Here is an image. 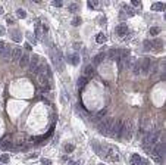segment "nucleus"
<instances>
[{
    "label": "nucleus",
    "instance_id": "obj_46",
    "mask_svg": "<svg viewBox=\"0 0 166 165\" xmlns=\"http://www.w3.org/2000/svg\"><path fill=\"white\" fill-rule=\"evenodd\" d=\"M38 155H40V153H38V152H35V153H32V155H31V158H37Z\"/></svg>",
    "mask_w": 166,
    "mask_h": 165
},
{
    "label": "nucleus",
    "instance_id": "obj_29",
    "mask_svg": "<svg viewBox=\"0 0 166 165\" xmlns=\"http://www.w3.org/2000/svg\"><path fill=\"white\" fill-rule=\"evenodd\" d=\"M159 32H160V28H159V27L150 28V35H153V37H154V35H157Z\"/></svg>",
    "mask_w": 166,
    "mask_h": 165
},
{
    "label": "nucleus",
    "instance_id": "obj_19",
    "mask_svg": "<svg viewBox=\"0 0 166 165\" xmlns=\"http://www.w3.org/2000/svg\"><path fill=\"white\" fill-rule=\"evenodd\" d=\"M96 41H97L99 44H103V43L106 41V35H104L103 32H99V34L96 35Z\"/></svg>",
    "mask_w": 166,
    "mask_h": 165
},
{
    "label": "nucleus",
    "instance_id": "obj_4",
    "mask_svg": "<svg viewBox=\"0 0 166 165\" xmlns=\"http://www.w3.org/2000/svg\"><path fill=\"white\" fill-rule=\"evenodd\" d=\"M132 131H134V125H132V121H124V125H122V133H121V138H131L132 137Z\"/></svg>",
    "mask_w": 166,
    "mask_h": 165
},
{
    "label": "nucleus",
    "instance_id": "obj_2",
    "mask_svg": "<svg viewBox=\"0 0 166 165\" xmlns=\"http://www.w3.org/2000/svg\"><path fill=\"white\" fill-rule=\"evenodd\" d=\"M103 156H107L110 161H119V150H118V147H115V146H106V149L103 150Z\"/></svg>",
    "mask_w": 166,
    "mask_h": 165
},
{
    "label": "nucleus",
    "instance_id": "obj_43",
    "mask_svg": "<svg viewBox=\"0 0 166 165\" xmlns=\"http://www.w3.org/2000/svg\"><path fill=\"white\" fill-rule=\"evenodd\" d=\"M13 22H15V21H13V19H12V18H7V24H9V25H12V24H13Z\"/></svg>",
    "mask_w": 166,
    "mask_h": 165
},
{
    "label": "nucleus",
    "instance_id": "obj_9",
    "mask_svg": "<svg viewBox=\"0 0 166 165\" xmlns=\"http://www.w3.org/2000/svg\"><path fill=\"white\" fill-rule=\"evenodd\" d=\"M80 55L78 53H72V55H68V62L71 63V65H78L80 63Z\"/></svg>",
    "mask_w": 166,
    "mask_h": 165
},
{
    "label": "nucleus",
    "instance_id": "obj_12",
    "mask_svg": "<svg viewBox=\"0 0 166 165\" xmlns=\"http://www.w3.org/2000/svg\"><path fill=\"white\" fill-rule=\"evenodd\" d=\"M18 62H19V66L21 68H27L28 65H29V57H28V55H22Z\"/></svg>",
    "mask_w": 166,
    "mask_h": 165
},
{
    "label": "nucleus",
    "instance_id": "obj_47",
    "mask_svg": "<svg viewBox=\"0 0 166 165\" xmlns=\"http://www.w3.org/2000/svg\"><path fill=\"white\" fill-rule=\"evenodd\" d=\"M1 13H3V7L0 6V15H1Z\"/></svg>",
    "mask_w": 166,
    "mask_h": 165
},
{
    "label": "nucleus",
    "instance_id": "obj_17",
    "mask_svg": "<svg viewBox=\"0 0 166 165\" xmlns=\"http://www.w3.org/2000/svg\"><path fill=\"white\" fill-rule=\"evenodd\" d=\"M165 9V4H163V1H157V3H154V4H151V10H163Z\"/></svg>",
    "mask_w": 166,
    "mask_h": 165
},
{
    "label": "nucleus",
    "instance_id": "obj_20",
    "mask_svg": "<svg viewBox=\"0 0 166 165\" xmlns=\"http://www.w3.org/2000/svg\"><path fill=\"white\" fill-rule=\"evenodd\" d=\"M151 43H153V49L156 47V50H162V47H163V41H162V40L157 38V40H154V41H151Z\"/></svg>",
    "mask_w": 166,
    "mask_h": 165
},
{
    "label": "nucleus",
    "instance_id": "obj_5",
    "mask_svg": "<svg viewBox=\"0 0 166 165\" xmlns=\"http://www.w3.org/2000/svg\"><path fill=\"white\" fill-rule=\"evenodd\" d=\"M150 69H151V59L150 57H143L140 60V74L148 75Z\"/></svg>",
    "mask_w": 166,
    "mask_h": 165
},
{
    "label": "nucleus",
    "instance_id": "obj_48",
    "mask_svg": "<svg viewBox=\"0 0 166 165\" xmlns=\"http://www.w3.org/2000/svg\"><path fill=\"white\" fill-rule=\"evenodd\" d=\"M99 165H104V164H99Z\"/></svg>",
    "mask_w": 166,
    "mask_h": 165
},
{
    "label": "nucleus",
    "instance_id": "obj_14",
    "mask_svg": "<svg viewBox=\"0 0 166 165\" xmlns=\"http://www.w3.org/2000/svg\"><path fill=\"white\" fill-rule=\"evenodd\" d=\"M119 55H121V50L116 49V47H112L110 50H109V53H107V57L109 59H116Z\"/></svg>",
    "mask_w": 166,
    "mask_h": 165
},
{
    "label": "nucleus",
    "instance_id": "obj_11",
    "mask_svg": "<svg viewBox=\"0 0 166 165\" xmlns=\"http://www.w3.org/2000/svg\"><path fill=\"white\" fill-rule=\"evenodd\" d=\"M10 35H12V40H13V41H16V43H19V41L22 40V38H21V37H22V35H21V32H19L18 29H15V28H13V29H10Z\"/></svg>",
    "mask_w": 166,
    "mask_h": 165
},
{
    "label": "nucleus",
    "instance_id": "obj_44",
    "mask_svg": "<svg viewBox=\"0 0 166 165\" xmlns=\"http://www.w3.org/2000/svg\"><path fill=\"white\" fill-rule=\"evenodd\" d=\"M41 27H43V31H44V32L49 31V27H47V25H41Z\"/></svg>",
    "mask_w": 166,
    "mask_h": 165
},
{
    "label": "nucleus",
    "instance_id": "obj_45",
    "mask_svg": "<svg viewBox=\"0 0 166 165\" xmlns=\"http://www.w3.org/2000/svg\"><path fill=\"white\" fill-rule=\"evenodd\" d=\"M25 49H27V50H32V49H31V44H29V43H27V44H25Z\"/></svg>",
    "mask_w": 166,
    "mask_h": 165
},
{
    "label": "nucleus",
    "instance_id": "obj_10",
    "mask_svg": "<svg viewBox=\"0 0 166 165\" xmlns=\"http://www.w3.org/2000/svg\"><path fill=\"white\" fill-rule=\"evenodd\" d=\"M12 47H9V46H4V49H3V52H1V57L3 59H6V60H9L10 59V56H12Z\"/></svg>",
    "mask_w": 166,
    "mask_h": 165
},
{
    "label": "nucleus",
    "instance_id": "obj_3",
    "mask_svg": "<svg viewBox=\"0 0 166 165\" xmlns=\"http://www.w3.org/2000/svg\"><path fill=\"white\" fill-rule=\"evenodd\" d=\"M122 125H124V121L118 119L113 122L110 131H109V136H112L113 138H121V133H122Z\"/></svg>",
    "mask_w": 166,
    "mask_h": 165
},
{
    "label": "nucleus",
    "instance_id": "obj_25",
    "mask_svg": "<svg viewBox=\"0 0 166 165\" xmlns=\"http://www.w3.org/2000/svg\"><path fill=\"white\" fill-rule=\"evenodd\" d=\"M78 9H80V6H78L77 3L69 4V12H71V13H77V12H78Z\"/></svg>",
    "mask_w": 166,
    "mask_h": 165
},
{
    "label": "nucleus",
    "instance_id": "obj_21",
    "mask_svg": "<svg viewBox=\"0 0 166 165\" xmlns=\"http://www.w3.org/2000/svg\"><path fill=\"white\" fill-rule=\"evenodd\" d=\"M34 32H35V37H37V38H41V24H40L38 21H37V24H35Z\"/></svg>",
    "mask_w": 166,
    "mask_h": 165
},
{
    "label": "nucleus",
    "instance_id": "obj_33",
    "mask_svg": "<svg viewBox=\"0 0 166 165\" xmlns=\"http://www.w3.org/2000/svg\"><path fill=\"white\" fill-rule=\"evenodd\" d=\"M97 6H99V1H93V0H91V1H88V7H90V9L97 7Z\"/></svg>",
    "mask_w": 166,
    "mask_h": 165
},
{
    "label": "nucleus",
    "instance_id": "obj_26",
    "mask_svg": "<svg viewBox=\"0 0 166 165\" xmlns=\"http://www.w3.org/2000/svg\"><path fill=\"white\" fill-rule=\"evenodd\" d=\"M16 16H18L19 19H22V18H27V12H25L24 9H18V10H16Z\"/></svg>",
    "mask_w": 166,
    "mask_h": 165
},
{
    "label": "nucleus",
    "instance_id": "obj_27",
    "mask_svg": "<svg viewBox=\"0 0 166 165\" xmlns=\"http://www.w3.org/2000/svg\"><path fill=\"white\" fill-rule=\"evenodd\" d=\"M124 10L126 12V15H128V16H132V15H134L132 7H131V6H128V4H125V6H124Z\"/></svg>",
    "mask_w": 166,
    "mask_h": 165
},
{
    "label": "nucleus",
    "instance_id": "obj_24",
    "mask_svg": "<svg viewBox=\"0 0 166 165\" xmlns=\"http://www.w3.org/2000/svg\"><path fill=\"white\" fill-rule=\"evenodd\" d=\"M143 46H144V50H151V49H153V43H151L150 40H144Z\"/></svg>",
    "mask_w": 166,
    "mask_h": 165
},
{
    "label": "nucleus",
    "instance_id": "obj_35",
    "mask_svg": "<svg viewBox=\"0 0 166 165\" xmlns=\"http://www.w3.org/2000/svg\"><path fill=\"white\" fill-rule=\"evenodd\" d=\"M153 158H154V161H156L157 164H162V162H163V158H162V156H153Z\"/></svg>",
    "mask_w": 166,
    "mask_h": 165
},
{
    "label": "nucleus",
    "instance_id": "obj_15",
    "mask_svg": "<svg viewBox=\"0 0 166 165\" xmlns=\"http://www.w3.org/2000/svg\"><path fill=\"white\" fill-rule=\"evenodd\" d=\"M91 147H93L99 155H102V156H103V149L100 147V144H99V141H97V140H93V141H91Z\"/></svg>",
    "mask_w": 166,
    "mask_h": 165
},
{
    "label": "nucleus",
    "instance_id": "obj_6",
    "mask_svg": "<svg viewBox=\"0 0 166 165\" xmlns=\"http://www.w3.org/2000/svg\"><path fill=\"white\" fill-rule=\"evenodd\" d=\"M40 65H41V59H40L38 55H34L31 59H29V65H28V66H29V71H31V72L35 74V72L38 71Z\"/></svg>",
    "mask_w": 166,
    "mask_h": 165
},
{
    "label": "nucleus",
    "instance_id": "obj_31",
    "mask_svg": "<svg viewBox=\"0 0 166 165\" xmlns=\"http://www.w3.org/2000/svg\"><path fill=\"white\" fill-rule=\"evenodd\" d=\"M91 75H93V66L88 65V66L85 68V78H87V77H91Z\"/></svg>",
    "mask_w": 166,
    "mask_h": 165
},
{
    "label": "nucleus",
    "instance_id": "obj_30",
    "mask_svg": "<svg viewBox=\"0 0 166 165\" xmlns=\"http://www.w3.org/2000/svg\"><path fill=\"white\" fill-rule=\"evenodd\" d=\"M81 22H83V19H81L80 16H75V18L72 19V25H74V27H78Z\"/></svg>",
    "mask_w": 166,
    "mask_h": 165
},
{
    "label": "nucleus",
    "instance_id": "obj_28",
    "mask_svg": "<svg viewBox=\"0 0 166 165\" xmlns=\"http://www.w3.org/2000/svg\"><path fill=\"white\" fill-rule=\"evenodd\" d=\"M65 150H66V153H71V152H74V150H75V144H72V143H68V144L65 146Z\"/></svg>",
    "mask_w": 166,
    "mask_h": 165
},
{
    "label": "nucleus",
    "instance_id": "obj_38",
    "mask_svg": "<svg viewBox=\"0 0 166 165\" xmlns=\"http://www.w3.org/2000/svg\"><path fill=\"white\" fill-rule=\"evenodd\" d=\"M27 37L29 38V41H34V40H35V37H32V34H31V32H27Z\"/></svg>",
    "mask_w": 166,
    "mask_h": 165
},
{
    "label": "nucleus",
    "instance_id": "obj_39",
    "mask_svg": "<svg viewBox=\"0 0 166 165\" xmlns=\"http://www.w3.org/2000/svg\"><path fill=\"white\" fill-rule=\"evenodd\" d=\"M131 3H132V6H140V4H141V3H140V0H132Z\"/></svg>",
    "mask_w": 166,
    "mask_h": 165
},
{
    "label": "nucleus",
    "instance_id": "obj_32",
    "mask_svg": "<svg viewBox=\"0 0 166 165\" xmlns=\"http://www.w3.org/2000/svg\"><path fill=\"white\" fill-rule=\"evenodd\" d=\"M0 162L7 164V162H9V155H1V156H0Z\"/></svg>",
    "mask_w": 166,
    "mask_h": 165
},
{
    "label": "nucleus",
    "instance_id": "obj_1",
    "mask_svg": "<svg viewBox=\"0 0 166 165\" xmlns=\"http://www.w3.org/2000/svg\"><path fill=\"white\" fill-rule=\"evenodd\" d=\"M113 122H115V119H113V118H106V119H103V121H100V122H99L97 128H99V131H100L103 136H109V131H110Z\"/></svg>",
    "mask_w": 166,
    "mask_h": 165
},
{
    "label": "nucleus",
    "instance_id": "obj_40",
    "mask_svg": "<svg viewBox=\"0 0 166 165\" xmlns=\"http://www.w3.org/2000/svg\"><path fill=\"white\" fill-rule=\"evenodd\" d=\"M3 49H4V44L0 41V57H1V52H3Z\"/></svg>",
    "mask_w": 166,
    "mask_h": 165
},
{
    "label": "nucleus",
    "instance_id": "obj_13",
    "mask_svg": "<svg viewBox=\"0 0 166 165\" xmlns=\"http://www.w3.org/2000/svg\"><path fill=\"white\" fill-rule=\"evenodd\" d=\"M104 57H106L104 53H99V55H96V56H94V59H93V65H94V66L100 65V63L103 62V59H104Z\"/></svg>",
    "mask_w": 166,
    "mask_h": 165
},
{
    "label": "nucleus",
    "instance_id": "obj_7",
    "mask_svg": "<svg viewBox=\"0 0 166 165\" xmlns=\"http://www.w3.org/2000/svg\"><path fill=\"white\" fill-rule=\"evenodd\" d=\"M115 32L118 34V37L125 38V37L128 35V27H126L125 24H121V25H118V27L115 28Z\"/></svg>",
    "mask_w": 166,
    "mask_h": 165
},
{
    "label": "nucleus",
    "instance_id": "obj_8",
    "mask_svg": "<svg viewBox=\"0 0 166 165\" xmlns=\"http://www.w3.org/2000/svg\"><path fill=\"white\" fill-rule=\"evenodd\" d=\"M21 56H22V50H21V47H13V50H12V56H10V60L15 63V62H18V60L21 59Z\"/></svg>",
    "mask_w": 166,
    "mask_h": 165
},
{
    "label": "nucleus",
    "instance_id": "obj_16",
    "mask_svg": "<svg viewBox=\"0 0 166 165\" xmlns=\"http://www.w3.org/2000/svg\"><path fill=\"white\" fill-rule=\"evenodd\" d=\"M140 161H141V156L137 155V153H134V155L131 156V159H129V164H131V165H138Z\"/></svg>",
    "mask_w": 166,
    "mask_h": 165
},
{
    "label": "nucleus",
    "instance_id": "obj_23",
    "mask_svg": "<svg viewBox=\"0 0 166 165\" xmlns=\"http://www.w3.org/2000/svg\"><path fill=\"white\" fill-rule=\"evenodd\" d=\"M132 71H134L135 75H140V60H135L132 63Z\"/></svg>",
    "mask_w": 166,
    "mask_h": 165
},
{
    "label": "nucleus",
    "instance_id": "obj_37",
    "mask_svg": "<svg viewBox=\"0 0 166 165\" xmlns=\"http://www.w3.org/2000/svg\"><path fill=\"white\" fill-rule=\"evenodd\" d=\"M62 4H63V3H62L60 0H55V1H53V6H59V7H60Z\"/></svg>",
    "mask_w": 166,
    "mask_h": 165
},
{
    "label": "nucleus",
    "instance_id": "obj_36",
    "mask_svg": "<svg viewBox=\"0 0 166 165\" xmlns=\"http://www.w3.org/2000/svg\"><path fill=\"white\" fill-rule=\"evenodd\" d=\"M41 164H43V165H52V161L44 158V159H41Z\"/></svg>",
    "mask_w": 166,
    "mask_h": 165
},
{
    "label": "nucleus",
    "instance_id": "obj_22",
    "mask_svg": "<svg viewBox=\"0 0 166 165\" xmlns=\"http://www.w3.org/2000/svg\"><path fill=\"white\" fill-rule=\"evenodd\" d=\"M88 81V78H85V77H80L78 78V88H84L85 87V84Z\"/></svg>",
    "mask_w": 166,
    "mask_h": 165
},
{
    "label": "nucleus",
    "instance_id": "obj_34",
    "mask_svg": "<svg viewBox=\"0 0 166 165\" xmlns=\"http://www.w3.org/2000/svg\"><path fill=\"white\" fill-rule=\"evenodd\" d=\"M103 115H106V109H102L100 112H99V115H97V119H96V121H99V119H100Z\"/></svg>",
    "mask_w": 166,
    "mask_h": 165
},
{
    "label": "nucleus",
    "instance_id": "obj_18",
    "mask_svg": "<svg viewBox=\"0 0 166 165\" xmlns=\"http://www.w3.org/2000/svg\"><path fill=\"white\" fill-rule=\"evenodd\" d=\"M0 147H1L3 150H7V149H12V147H13V144H12V141H9V140H4L3 143H0Z\"/></svg>",
    "mask_w": 166,
    "mask_h": 165
},
{
    "label": "nucleus",
    "instance_id": "obj_42",
    "mask_svg": "<svg viewBox=\"0 0 166 165\" xmlns=\"http://www.w3.org/2000/svg\"><path fill=\"white\" fill-rule=\"evenodd\" d=\"M4 32H6L4 27H0V35H4Z\"/></svg>",
    "mask_w": 166,
    "mask_h": 165
},
{
    "label": "nucleus",
    "instance_id": "obj_41",
    "mask_svg": "<svg viewBox=\"0 0 166 165\" xmlns=\"http://www.w3.org/2000/svg\"><path fill=\"white\" fill-rule=\"evenodd\" d=\"M138 165H148V162H147L145 159H141V161H140V164H138Z\"/></svg>",
    "mask_w": 166,
    "mask_h": 165
}]
</instances>
